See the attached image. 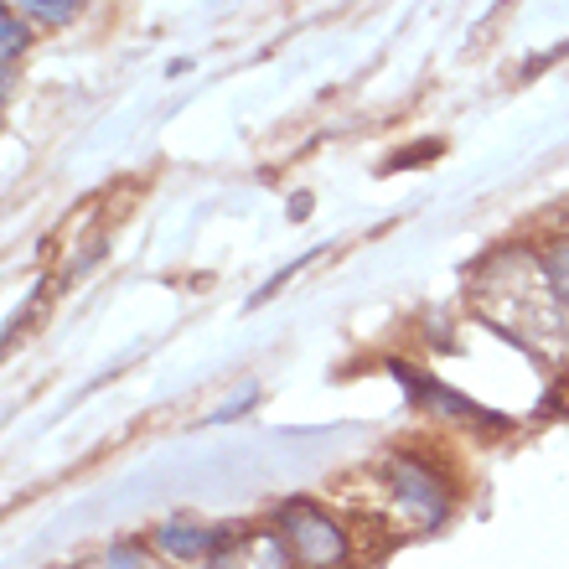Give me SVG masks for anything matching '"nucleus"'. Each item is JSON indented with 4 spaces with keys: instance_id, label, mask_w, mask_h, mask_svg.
<instances>
[{
    "instance_id": "2",
    "label": "nucleus",
    "mask_w": 569,
    "mask_h": 569,
    "mask_svg": "<svg viewBox=\"0 0 569 569\" xmlns=\"http://www.w3.org/2000/svg\"><path fill=\"white\" fill-rule=\"evenodd\" d=\"M218 569H290V565H284L280 543L264 539V533H254V539H223V559H218Z\"/></svg>"
},
{
    "instance_id": "4",
    "label": "nucleus",
    "mask_w": 569,
    "mask_h": 569,
    "mask_svg": "<svg viewBox=\"0 0 569 569\" xmlns=\"http://www.w3.org/2000/svg\"><path fill=\"white\" fill-rule=\"evenodd\" d=\"M543 270H549V290H555L559 300H569V239L559 243L549 259H543Z\"/></svg>"
},
{
    "instance_id": "1",
    "label": "nucleus",
    "mask_w": 569,
    "mask_h": 569,
    "mask_svg": "<svg viewBox=\"0 0 569 569\" xmlns=\"http://www.w3.org/2000/svg\"><path fill=\"white\" fill-rule=\"evenodd\" d=\"M284 523L296 528V533H290V539H296V549H300V559H306V565L311 569H327V565H337V559H342V549H347V539L342 533H337V528L327 523V518H321V512L316 508H290L284 512Z\"/></svg>"
},
{
    "instance_id": "6",
    "label": "nucleus",
    "mask_w": 569,
    "mask_h": 569,
    "mask_svg": "<svg viewBox=\"0 0 569 569\" xmlns=\"http://www.w3.org/2000/svg\"><path fill=\"white\" fill-rule=\"evenodd\" d=\"M0 27H6V68H11V62H16V52L27 47V31H21V21H16L11 11L0 16Z\"/></svg>"
},
{
    "instance_id": "5",
    "label": "nucleus",
    "mask_w": 569,
    "mask_h": 569,
    "mask_svg": "<svg viewBox=\"0 0 569 569\" xmlns=\"http://www.w3.org/2000/svg\"><path fill=\"white\" fill-rule=\"evenodd\" d=\"M16 6H27L31 16H42V21H68L78 11V0H16Z\"/></svg>"
},
{
    "instance_id": "3",
    "label": "nucleus",
    "mask_w": 569,
    "mask_h": 569,
    "mask_svg": "<svg viewBox=\"0 0 569 569\" xmlns=\"http://www.w3.org/2000/svg\"><path fill=\"white\" fill-rule=\"evenodd\" d=\"M161 543L166 549H177V555H202V549H212V543H218V533H202V528H181V523H171L161 533Z\"/></svg>"
}]
</instances>
